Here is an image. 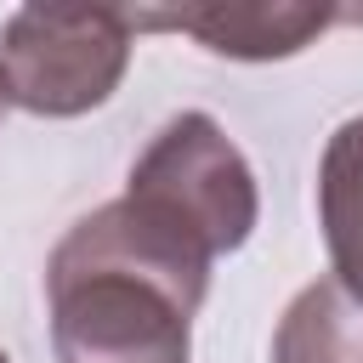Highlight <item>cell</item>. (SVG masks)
Listing matches in <instances>:
<instances>
[{"label": "cell", "mask_w": 363, "mask_h": 363, "mask_svg": "<svg viewBox=\"0 0 363 363\" xmlns=\"http://www.w3.org/2000/svg\"><path fill=\"white\" fill-rule=\"evenodd\" d=\"M318 221L335 261V284L363 306V113L346 119L318 164Z\"/></svg>", "instance_id": "5b68a950"}, {"label": "cell", "mask_w": 363, "mask_h": 363, "mask_svg": "<svg viewBox=\"0 0 363 363\" xmlns=\"http://www.w3.org/2000/svg\"><path fill=\"white\" fill-rule=\"evenodd\" d=\"M0 363H11V357H6V352H0Z\"/></svg>", "instance_id": "ba28073f"}, {"label": "cell", "mask_w": 363, "mask_h": 363, "mask_svg": "<svg viewBox=\"0 0 363 363\" xmlns=\"http://www.w3.org/2000/svg\"><path fill=\"white\" fill-rule=\"evenodd\" d=\"M0 113H6V85H0Z\"/></svg>", "instance_id": "52a82bcc"}, {"label": "cell", "mask_w": 363, "mask_h": 363, "mask_svg": "<svg viewBox=\"0 0 363 363\" xmlns=\"http://www.w3.org/2000/svg\"><path fill=\"white\" fill-rule=\"evenodd\" d=\"M346 11H329V6H164V11H130V28H176L216 57L272 62L312 45Z\"/></svg>", "instance_id": "277c9868"}, {"label": "cell", "mask_w": 363, "mask_h": 363, "mask_svg": "<svg viewBox=\"0 0 363 363\" xmlns=\"http://www.w3.org/2000/svg\"><path fill=\"white\" fill-rule=\"evenodd\" d=\"M125 193L159 210L187 238H199L210 255L238 250L261 216L255 176L210 113H176L130 164Z\"/></svg>", "instance_id": "3957f363"}, {"label": "cell", "mask_w": 363, "mask_h": 363, "mask_svg": "<svg viewBox=\"0 0 363 363\" xmlns=\"http://www.w3.org/2000/svg\"><path fill=\"white\" fill-rule=\"evenodd\" d=\"M130 11L119 6H23L0 28L6 102L74 119L113 96L130 62Z\"/></svg>", "instance_id": "7a4b0ae2"}, {"label": "cell", "mask_w": 363, "mask_h": 363, "mask_svg": "<svg viewBox=\"0 0 363 363\" xmlns=\"http://www.w3.org/2000/svg\"><path fill=\"white\" fill-rule=\"evenodd\" d=\"M210 261L199 238L130 193L79 216L45 261L57 363H187Z\"/></svg>", "instance_id": "6da1fadb"}, {"label": "cell", "mask_w": 363, "mask_h": 363, "mask_svg": "<svg viewBox=\"0 0 363 363\" xmlns=\"http://www.w3.org/2000/svg\"><path fill=\"white\" fill-rule=\"evenodd\" d=\"M272 363H363V306L335 284H306L272 335Z\"/></svg>", "instance_id": "8992f818"}]
</instances>
